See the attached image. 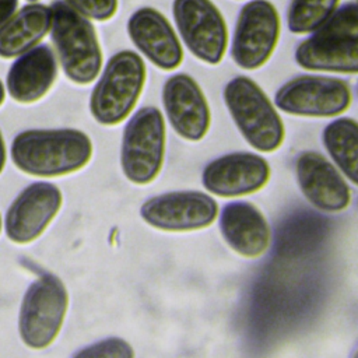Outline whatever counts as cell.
I'll list each match as a JSON object with an SVG mask.
<instances>
[{
	"mask_svg": "<svg viewBox=\"0 0 358 358\" xmlns=\"http://www.w3.org/2000/svg\"><path fill=\"white\" fill-rule=\"evenodd\" d=\"M143 57L130 49L109 57L90 95V112L102 126H116L133 112L145 84Z\"/></svg>",
	"mask_w": 358,
	"mask_h": 358,
	"instance_id": "277c9868",
	"label": "cell"
},
{
	"mask_svg": "<svg viewBox=\"0 0 358 358\" xmlns=\"http://www.w3.org/2000/svg\"><path fill=\"white\" fill-rule=\"evenodd\" d=\"M71 358H136V354L130 343L112 336L78 350Z\"/></svg>",
	"mask_w": 358,
	"mask_h": 358,
	"instance_id": "603a6c76",
	"label": "cell"
},
{
	"mask_svg": "<svg viewBox=\"0 0 358 358\" xmlns=\"http://www.w3.org/2000/svg\"><path fill=\"white\" fill-rule=\"evenodd\" d=\"M322 141L336 168L358 186V122L347 116L333 119L324 126Z\"/></svg>",
	"mask_w": 358,
	"mask_h": 358,
	"instance_id": "ffe728a7",
	"label": "cell"
},
{
	"mask_svg": "<svg viewBox=\"0 0 358 358\" xmlns=\"http://www.w3.org/2000/svg\"><path fill=\"white\" fill-rule=\"evenodd\" d=\"M140 217L159 231L190 232L210 227L218 217V204L204 192L173 190L147 199Z\"/></svg>",
	"mask_w": 358,
	"mask_h": 358,
	"instance_id": "30bf717a",
	"label": "cell"
},
{
	"mask_svg": "<svg viewBox=\"0 0 358 358\" xmlns=\"http://www.w3.org/2000/svg\"><path fill=\"white\" fill-rule=\"evenodd\" d=\"M295 173L302 194L315 208L323 213H338L348 207L350 186L324 155L302 151L295 162Z\"/></svg>",
	"mask_w": 358,
	"mask_h": 358,
	"instance_id": "9a60e30c",
	"label": "cell"
},
{
	"mask_svg": "<svg viewBox=\"0 0 358 358\" xmlns=\"http://www.w3.org/2000/svg\"><path fill=\"white\" fill-rule=\"evenodd\" d=\"M6 161H7V150H6V143L0 130V173L3 172L4 166H6Z\"/></svg>",
	"mask_w": 358,
	"mask_h": 358,
	"instance_id": "484cf974",
	"label": "cell"
},
{
	"mask_svg": "<svg viewBox=\"0 0 358 358\" xmlns=\"http://www.w3.org/2000/svg\"><path fill=\"white\" fill-rule=\"evenodd\" d=\"M52 27V10L41 1L28 3L0 27V57H18L39 45Z\"/></svg>",
	"mask_w": 358,
	"mask_h": 358,
	"instance_id": "d6986e66",
	"label": "cell"
},
{
	"mask_svg": "<svg viewBox=\"0 0 358 358\" xmlns=\"http://www.w3.org/2000/svg\"><path fill=\"white\" fill-rule=\"evenodd\" d=\"M4 99H6V87L0 80V106L4 103Z\"/></svg>",
	"mask_w": 358,
	"mask_h": 358,
	"instance_id": "4316f807",
	"label": "cell"
},
{
	"mask_svg": "<svg viewBox=\"0 0 358 358\" xmlns=\"http://www.w3.org/2000/svg\"><path fill=\"white\" fill-rule=\"evenodd\" d=\"M220 231L227 245L246 259L262 256L271 239L263 213L249 201H231L220 215Z\"/></svg>",
	"mask_w": 358,
	"mask_h": 358,
	"instance_id": "e0dca14e",
	"label": "cell"
},
{
	"mask_svg": "<svg viewBox=\"0 0 358 358\" xmlns=\"http://www.w3.org/2000/svg\"><path fill=\"white\" fill-rule=\"evenodd\" d=\"M10 152L21 172L48 179L84 169L94 147L88 134L78 129H29L14 137Z\"/></svg>",
	"mask_w": 358,
	"mask_h": 358,
	"instance_id": "6da1fadb",
	"label": "cell"
},
{
	"mask_svg": "<svg viewBox=\"0 0 358 358\" xmlns=\"http://www.w3.org/2000/svg\"><path fill=\"white\" fill-rule=\"evenodd\" d=\"M63 193L52 182L38 180L22 189L8 206L3 228L15 245H28L41 238L57 217Z\"/></svg>",
	"mask_w": 358,
	"mask_h": 358,
	"instance_id": "8fae6325",
	"label": "cell"
},
{
	"mask_svg": "<svg viewBox=\"0 0 358 358\" xmlns=\"http://www.w3.org/2000/svg\"><path fill=\"white\" fill-rule=\"evenodd\" d=\"M59 60L55 50L39 43L15 57L6 77V91L18 103H35L53 87Z\"/></svg>",
	"mask_w": 358,
	"mask_h": 358,
	"instance_id": "2e32d148",
	"label": "cell"
},
{
	"mask_svg": "<svg viewBox=\"0 0 358 358\" xmlns=\"http://www.w3.org/2000/svg\"><path fill=\"white\" fill-rule=\"evenodd\" d=\"M162 105L175 133L189 141L206 137L211 123L207 98L199 83L186 73L166 78L162 87Z\"/></svg>",
	"mask_w": 358,
	"mask_h": 358,
	"instance_id": "4fadbf2b",
	"label": "cell"
},
{
	"mask_svg": "<svg viewBox=\"0 0 358 358\" xmlns=\"http://www.w3.org/2000/svg\"><path fill=\"white\" fill-rule=\"evenodd\" d=\"M29 3H35V1H39V0H28Z\"/></svg>",
	"mask_w": 358,
	"mask_h": 358,
	"instance_id": "f546056e",
	"label": "cell"
},
{
	"mask_svg": "<svg viewBox=\"0 0 358 358\" xmlns=\"http://www.w3.org/2000/svg\"><path fill=\"white\" fill-rule=\"evenodd\" d=\"M295 62L310 71L358 74V41L315 32L296 46Z\"/></svg>",
	"mask_w": 358,
	"mask_h": 358,
	"instance_id": "ac0fdd59",
	"label": "cell"
},
{
	"mask_svg": "<svg viewBox=\"0 0 358 358\" xmlns=\"http://www.w3.org/2000/svg\"><path fill=\"white\" fill-rule=\"evenodd\" d=\"M340 0H291L287 27L291 32L315 34L338 7Z\"/></svg>",
	"mask_w": 358,
	"mask_h": 358,
	"instance_id": "44dd1931",
	"label": "cell"
},
{
	"mask_svg": "<svg viewBox=\"0 0 358 358\" xmlns=\"http://www.w3.org/2000/svg\"><path fill=\"white\" fill-rule=\"evenodd\" d=\"M281 20L268 0H248L236 18L231 41V57L245 70H256L267 63L275 50Z\"/></svg>",
	"mask_w": 358,
	"mask_h": 358,
	"instance_id": "ba28073f",
	"label": "cell"
},
{
	"mask_svg": "<svg viewBox=\"0 0 358 358\" xmlns=\"http://www.w3.org/2000/svg\"><path fill=\"white\" fill-rule=\"evenodd\" d=\"M351 358H358V347H357V350L354 351V354H352V357Z\"/></svg>",
	"mask_w": 358,
	"mask_h": 358,
	"instance_id": "83f0119b",
	"label": "cell"
},
{
	"mask_svg": "<svg viewBox=\"0 0 358 358\" xmlns=\"http://www.w3.org/2000/svg\"><path fill=\"white\" fill-rule=\"evenodd\" d=\"M357 3H358V0H357Z\"/></svg>",
	"mask_w": 358,
	"mask_h": 358,
	"instance_id": "4dcf8cb0",
	"label": "cell"
},
{
	"mask_svg": "<svg viewBox=\"0 0 358 358\" xmlns=\"http://www.w3.org/2000/svg\"><path fill=\"white\" fill-rule=\"evenodd\" d=\"M18 10V0H0V27Z\"/></svg>",
	"mask_w": 358,
	"mask_h": 358,
	"instance_id": "d4e9b609",
	"label": "cell"
},
{
	"mask_svg": "<svg viewBox=\"0 0 358 358\" xmlns=\"http://www.w3.org/2000/svg\"><path fill=\"white\" fill-rule=\"evenodd\" d=\"M351 99V88L344 80L303 74L288 80L277 90L274 105L294 116L333 117L345 112Z\"/></svg>",
	"mask_w": 358,
	"mask_h": 358,
	"instance_id": "52a82bcc",
	"label": "cell"
},
{
	"mask_svg": "<svg viewBox=\"0 0 358 358\" xmlns=\"http://www.w3.org/2000/svg\"><path fill=\"white\" fill-rule=\"evenodd\" d=\"M50 38L64 74L78 85L98 78L102 69V49L91 20L74 11L63 0L50 4Z\"/></svg>",
	"mask_w": 358,
	"mask_h": 358,
	"instance_id": "3957f363",
	"label": "cell"
},
{
	"mask_svg": "<svg viewBox=\"0 0 358 358\" xmlns=\"http://www.w3.org/2000/svg\"><path fill=\"white\" fill-rule=\"evenodd\" d=\"M127 35L140 53L161 70L183 62L182 42L168 18L154 7H140L127 20Z\"/></svg>",
	"mask_w": 358,
	"mask_h": 358,
	"instance_id": "5bb4252c",
	"label": "cell"
},
{
	"mask_svg": "<svg viewBox=\"0 0 358 358\" xmlns=\"http://www.w3.org/2000/svg\"><path fill=\"white\" fill-rule=\"evenodd\" d=\"M173 21L187 50L207 64H218L228 48V28L211 0H173Z\"/></svg>",
	"mask_w": 358,
	"mask_h": 358,
	"instance_id": "9c48e42d",
	"label": "cell"
},
{
	"mask_svg": "<svg viewBox=\"0 0 358 358\" xmlns=\"http://www.w3.org/2000/svg\"><path fill=\"white\" fill-rule=\"evenodd\" d=\"M270 173L266 158L249 151H236L210 161L203 169L201 183L214 196L239 197L263 189Z\"/></svg>",
	"mask_w": 358,
	"mask_h": 358,
	"instance_id": "7c38bea8",
	"label": "cell"
},
{
	"mask_svg": "<svg viewBox=\"0 0 358 358\" xmlns=\"http://www.w3.org/2000/svg\"><path fill=\"white\" fill-rule=\"evenodd\" d=\"M165 140V119L157 106H143L131 115L120 144V168L129 182L148 185L159 175Z\"/></svg>",
	"mask_w": 358,
	"mask_h": 358,
	"instance_id": "8992f818",
	"label": "cell"
},
{
	"mask_svg": "<svg viewBox=\"0 0 358 358\" xmlns=\"http://www.w3.org/2000/svg\"><path fill=\"white\" fill-rule=\"evenodd\" d=\"M316 32L358 41V3L350 1L338 6Z\"/></svg>",
	"mask_w": 358,
	"mask_h": 358,
	"instance_id": "7402d4cb",
	"label": "cell"
},
{
	"mask_svg": "<svg viewBox=\"0 0 358 358\" xmlns=\"http://www.w3.org/2000/svg\"><path fill=\"white\" fill-rule=\"evenodd\" d=\"M225 106L241 136L260 152L278 150L285 137L282 119L263 88L248 76L231 78L222 91Z\"/></svg>",
	"mask_w": 358,
	"mask_h": 358,
	"instance_id": "7a4b0ae2",
	"label": "cell"
},
{
	"mask_svg": "<svg viewBox=\"0 0 358 358\" xmlns=\"http://www.w3.org/2000/svg\"><path fill=\"white\" fill-rule=\"evenodd\" d=\"M78 14L94 21L110 20L119 6V0H63Z\"/></svg>",
	"mask_w": 358,
	"mask_h": 358,
	"instance_id": "cb8c5ba5",
	"label": "cell"
},
{
	"mask_svg": "<svg viewBox=\"0 0 358 358\" xmlns=\"http://www.w3.org/2000/svg\"><path fill=\"white\" fill-rule=\"evenodd\" d=\"M357 90H358V88H357Z\"/></svg>",
	"mask_w": 358,
	"mask_h": 358,
	"instance_id": "1f68e13d",
	"label": "cell"
},
{
	"mask_svg": "<svg viewBox=\"0 0 358 358\" xmlns=\"http://www.w3.org/2000/svg\"><path fill=\"white\" fill-rule=\"evenodd\" d=\"M69 310V291L52 273L39 275L25 291L18 312V334L31 350L50 347L62 331Z\"/></svg>",
	"mask_w": 358,
	"mask_h": 358,
	"instance_id": "5b68a950",
	"label": "cell"
},
{
	"mask_svg": "<svg viewBox=\"0 0 358 358\" xmlns=\"http://www.w3.org/2000/svg\"><path fill=\"white\" fill-rule=\"evenodd\" d=\"M1 229H3V218L0 215V234H1Z\"/></svg>",
	"mask_w": 358,
	"mask_h": 358,
	"instance_id": "f1b7e54d",
	"label": "cell"
}]
</instances>
